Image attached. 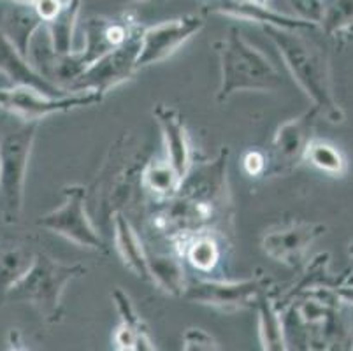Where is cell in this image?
Listing matches in <instances>:
<instances>
[{"label":"cell","mask_w":353,"mask_h":351,"mask_svg":"<svg viewBox=\"0 0 353 351\" xmlns=\"http://www.w3.org/2000/svg\"><path fill=\"white\" fill-rule=\"evenodd\" d=\"M143 30L144 28L137 25L127 43L92 63L70 86V92L94 90L105 97L113 88L130 81L137 72V54L141 50Z\"/></svg>","instance_id":"30bf717a"},{"label":"cell","mask_w":353,"mask_h":351,"mask_svg":"<svg viewBox=\"0 0 353 351\" xmlns=\"http://www.w3.org/2000/svg\"><path fill=\"white\" fill-rule=\"evenodd\" d=\"M111 225H113L114 246H117L118 255L121 262L128 270H132L134 274L143 281H152L150 279V269H148L146 248L143 241L137 236L136 228L132 227L130 220L125 212H114L111 217Z\"/></svg>","instance_id":"e0dca14e"},{"label":"cell","mask_w":353,"mask_h":351,"mask_svg":"<svg viewBox=\"0 0 353 351\" xmlns=\"http://www.w3.org/2000/svg\"><path fill=\"white\" fill-rule=\"evenodd\" d=\"M272 290V279L265 274H256L246 279H197L187 285L185 301L208 308L220 309L225 313L255 309L256 302Z\"/></svg>","instance_id":"ba28073f"},{"label":"cell","mask_w":353,"mask_h":351,"mask_svg":"<svg viewBox=\"0 0 353 351\" xmlns=\"http://www.w3.org/2000/svg\"><path fill=\"white\" fill-rule=\"evenodd\" d=\"M11 351H25V350H21V348H12Z\"/></svg>","instance_id":"d6a6232c"},{"label":"cell","mask_w":353,"mask_h":351,"mask_svg":"<svg viewBox=\"0 0 353 351\" xmlns=\"http://www.w3.org/2000/svg\"><path fill=\"white\" fill-rule=\"evenodd\" d=\"M88 272L83 263H65L44 251L35 253V260L23 278L6 295V302L28 304L46 323H60L63 317L62 299L74 279Z\"/></svg>","instance_id":"277c9868"},{"label":"cell","mask_w":353,"mask_h":351,"mask_svg":"<svg viewBox=\"0 0 353 351\" xmlns=\"http://www.w3.org/2000/svg\"><path fill=\"white\" fill-rule=\"evenodd\" d=\"M35 253L23 244H0V305L6 302L9 290L30 269Z\"/></svg>","instance_id":"cb8c5ba5"},{"label":"cell","mask_w":353,"mask_h":351,"mask_svg":"<svg viewBox=\"0 0 353 351\" xmlns=\"http://www.w3.org/2000/svg\"><path fill=\"white\" fill-rule=\"evenodd\" d=\"M83 0H65L60 12L46 23L51 50L57 57H67L74 51V32L78 25Z\"/></svg>","instance_id":"7402d4cb"},{"label":"cell","mask_w":353,"mask_h":351,"mask_svg":"<svg viewBox=\"0 0 353 351\" xmlns=\"http://www.w3.org/2000/svg\"><path fill=\"white\" fill-rule=\"evenodd\" d=\"M259 314V334L264 351H287L283 320H281L280 305L272 297V290L259 299L255 305Z\"/></svg>","instance_id":"603a6c76"},{"label":"cell","mask_w":353,"mask_h":351,"mask_svg":"<svg viewBox=\"0 0 353 351\" xmlns=\"http://www.w3.org/2000/svg\"><path fill=\"white\" fill-rule=\"evenodd\" d=\"M146 259L150 279L153 285H157L172 297H183L188 281L185 276V265H183L181 257L174 250L153 251L146 248Z\"/></svg>","instance_id":"ac0fdd59"},{"label":"cell","mask_w":353,"mask_h":351,"mask_svg":"<svg viewBox=\"0 0 353 351\" xmlns=\"http://www.w3.org/2000/svg\"><path fill=\"white\" fill-rule=\"evenodd\" d=\"M20 4H27V6H32L35 2V0H18Z\"/></svg>","instance_id":"4dcf8cb0"},{"label":"cell","mask_w":353,"mask_h":351,"mask_svg":"<svg viewBox=\"0 0 353 351\" xmlns=\"http://www.w3.org/2000/svg\"><path fill=\"white\" fill-rule=\"evenodd\" d=\"M211 12L223 16H232L237 19H246V21H255L260 27H276L285 28V30H304V28L313 27L310 19L292 18V16L281 14L280 11H274L269 6L256 4L253 0L250 2H230V0H220L211 8Z\"/></svg>","instance_id":"2e32d148"},{"label":"cell","mask_w":353,"mask_h":351,"mask_svg":"<svg viewBox=\"0 0 353 351\" xmlns=\"http://www.w3.org/2000/svg\"><path fill=\"white\" fill-rule=\"evenodd\" d=\"M220 58L218 104H225L241 92H278L283 86L280 70L259 48L250 44L236 27L214 41Z\"/></svg>","instance_id":"7a4b0ae2"},{"label":"cell","mask_w":353,"mask_h":351,"mask_svg":"<svg viewBox=\"0 0 353 351\" xmlns=\"http://www.w3.org/2000/svg\"><path fill=\"white\" fill-rule=\"evenodd\" d=\"M65 0H35L32 8H34L35 14L43 19L44 23H50L54 16L59 14Z\"/></svg>","instance_id":"83f0119b"},{"label":"cell","mask_w":353,"mask_h":351,"mask_svg":"<svg viewBox=\"0 0 353 351\" xmlns=\"http://www.w3.org/2000/svg\"><path fill=\"white\" fill-rule=\"evenodd\" d=\"M152 114L162 132L167 162L174 167L181 179H185L194 167V153H192L190 135L181 114L178 109L163 102L153 106Z\"/></svg>","instance_id":"5bb4252c"},{"label":"cell","mask_w":353,"mask_h":351,"mask_svg":"<svg viewBox=\"0 0 353 351\" xmlns=\"http://www.w3.org/2000/svg\"><path fill=\"white\" fill-rule=\"evenodd\" d=\"M37 227L70 241L76 246L108 253L104 239L88 212V188L83 185L63 186V202L37 220Z\"/></svg>","instance_id":"8992f818"},{"label":"cell","mask_w":353,"mask_h":351,"mask_svg":"<svg viewBox=\"0 0 353 351\" xmlns=\"http://www.w3.org/2000/svg\"><path fill=\"white\" fill-rule=\"evenodd\" d=\"M121 2H127V4H139V2H148V0H121Z\"/></svg>","instance_id":"f546056e"},{"label":"cell","mask_w":353,"mask_h":351,"mask_svg":"<svg viewBox=\"0 0 353 351\" xmlns=\"http://www.w3.org/2000/svg\"><path fill=\"white\" fill-rule=\"evenodd\" d=\"M204 23L206 21L202 16L187 14L144 28L141 50L137 54V70L155 66L172 57L188 39L197 35L204 28Z\"/></svg>","instance_id":"7c38bea8"},{"label":"cell","mask_w":353,"mask_h":351,"mask_svg":"<svg viewBox=\"0 0 353 351\" xmlns=\"http://www.w3.org/2000/svg\"><path fill=\"white\" fill-rule=\"evenodd\" d=\"M304 160H307L316 169L323 170L327 174H334V176H339L346 169L343 154L332 144H327L323 141H311Z\"/></svg>","instance_id":"d4e9b609"},{"label":"cell","mask_w":353,"mask_h":351,"mask_svg":"<svg viewBox=\"0 0 353 351\" xmlns=\"http://www.w3.org/2000/svg\"><path fill=\"white\" fill-rule=\"evenodd\" d=\"M39 123H25L0 139V218L18 225L23 214L25 181Z\"/></svg>","instance_id":"5b68a950"},{"label":"cell","mask_w":353,"mask_h":351,"mask_svg":"<svg viewBox=\"0 0 353 351\" xmlns=\"http://www.w3.org/2000/svg\"><path fill=\"white\" fill-rule=\"evenodd\" d=\"M243 170L250 178H262L268 172V153L260 150H248L243 154Z\"/></svg>","instance_id":"4316f807"},{"label":"cell","mask_w":353,"mask_h":351,"mask_svg":"<svg viewBox=\"0 0 353 351\" xmlns=\"http://www.w3.org/2000/svg\"><path fill=\"white\" fill-rule=\"evenodd\" d=\"M127 134L114 143L109 150V159L101 176H97L95 197L105 208V217L114 212H123V208L130 204L136 188H141V170L144 163L137 166L136 154L127 150Z\"/></svg>","instance_id":"52a82bcc"},{"label":"cell","mask_w":353,"mask_h":351,"mask_svg":"<svg viewBox=\"0 0 353 351\" xmlns=\"http://www.w3.org/2000/svg\"><path fill=\"white\" fill-rule=\"evenodd\" d=\"M181 183V176L167 162V159L148 160L141 170V188L155 201V204L176 197Z\"/></svg>","instance_id":"ffe728a7"},{"label":"cell","mask_w":353,"mask_h":351,"mask_svg":"<svg viewBox=\"0 0 353 351\" xmlns=\"http://www.w3.org/2000/svg\"><path fill=\"white\" fill-rule=\"evenodd\" d=\"M220 237L214 234H195L188 237L183 243L176 244L172 250L183 259V262H188L192 269L202 274H211L220 267L221 257H223V248H221Z\"/></svg>","instance_id":"d6986e66"},{"label":"cell","mask_w":353,"mask_h":351,"mask_svg":"<svg viewBox=\"0 0 353 351\" xmlns=\"http://www.w3.org/2000/svg\"><path fill=\"white\" fill-rule=\"evenodd\" d=\"M43 27L44 21L35 14L34 8H28L27 4H21L4 12V21H2L0 30L4 32L6 37L14 44L16 50L27 58L32 39L35 37V34Z\"/></svg>","instance_id":"44dd1931"},{"label":"cell","mask_w":353,"mask_h":351,"mask_svg":"<svg viewBox=\"0 0 353 351\" xmlns=\"http://www.w3.org/2000/svg\"><path fill=\"white\" fill-rule=\"evenodd\" d=\"M325 227L306 221H290L265 230L260 239L264 255L272 262L287 267H297L303 262L307 248L323 234Z\"/></svg>","instance_id":"4fadbf2b"},{"label":"cell","mask_w":353,"mask_h":351,"mask_svg":"<svg viewBox=\"0 0 353 351\" xmlns=\"http://www.w3.org/2000/svg\"><path fill=\"white\" fill-rule=\"evenodd\" d=\"M319 114V109L311 108L297 118L285 121L276 128L274 137L268 151V172L265 176H287L292 170L297 169L299 163L306 159L307 146L313 139L314 118Z\"/></svg>","instance_id":"8fae6325"},{"label":"cell","mask_w":353,"mask_h":351,"mask_svg":"<svg viewBox=\"0 0 353 351\" xmlns=\"http://www.w3.org/2000/svg\"><path fill=\"white\" fill-rule=\"evenodd\" d=\"M104 101L101 93L94 90L70 92L67 95L51 97L41 93L39 90L27 86L0 88V109L18 116L25 123H39L41 120L53 114L74 111L79 108H88Z\"/></svg>","instance_id":"9c48e42d"},{"label":"cell","mask_w":353,"mask_h":351,"mask_svg":"<svg viewBox=\"0 0 353 351\" xmlns=\"http://www.w3.org/2000/svg\"><path fill=\"white\" fill-rule=\"evenodd\" d=\"M117 351H137V348L136 344H134V346H118Z\"/></svg>","instance_id":"f1b7e54d"},{"label":"cell","mask_w":353,"mask_h":351,"mask_svg":"<svg viewBox=\"0 0 353 351\" xmlns=\"http://www.w3.org/2000/svg\"><path fill=\"white\" fill-rule=\"evenodd\" d=\"M183 351H220L216 341L202 328H188L183 336Z\"/></svg>","instance_id":"484cf974"},{"label":"cell","mask_w":353,"mask_h":351,"mask_svg":"<svg viewBox=\"0 0 353 351\" xmlns=\"http://www.w3.org/2000/svg\"><path fill=\"white\" fill-rule=\"evenodd\" d=\"M262 30L278 48L292 77L314 102L313 108L319 109V112L325 114L330 121H341L343 114L334 101L325 54L306 37H303L299 30H285L276 27H262Z\"/></svg>","instance_id":"3957f363"},{"label":"cell","mask_w":353,"mask_h":351,"mask_svg":"<svg viewBox=\"0 0 353 351\" xmlns=\"http://www.w3.org/2000/svg\"><path fill=\"white\" fill-rule=\"evenodd\" d=\"M253 2H256V4H262V6H268L269 0H253Z\"/></svg>","instance_id":"1f68e13d"},{"label":"cell","mask_w":353,"mask_h":351,"mask_svg":"<svg viewBox=\"0 0 353 351\" xmlns=\"http://www.w3.org/2000/svg\"><path fill=\"white\" fill-rule=\"evenodd\" d=\"M229 148L216 159L192 167L171 201L160 202L152 212L153 230L172 244L195 234H214L221 241L234 237V202L229 185Z\"/></svg>","instance_id":"6da1fadb"},{"label":"cell","mask_w":353,"mask_h":351,"mask_svg":"<svg viewBox=\"0 0 353 351\" xmlns=\"http://www.w3.org/2000/svg\"><path fill=\"white\" fill-rule=\"evenodd\" d=\"M0 74H4L6 79L12 86H27V88L39 90L41 93L51 97L67 95L65 90L53 85L43 74L37 72L35 67L16 50L14 44L6 37L2 30H0Z\"/></svg>","instance_id":"9a60e30c"}]
</instances>
